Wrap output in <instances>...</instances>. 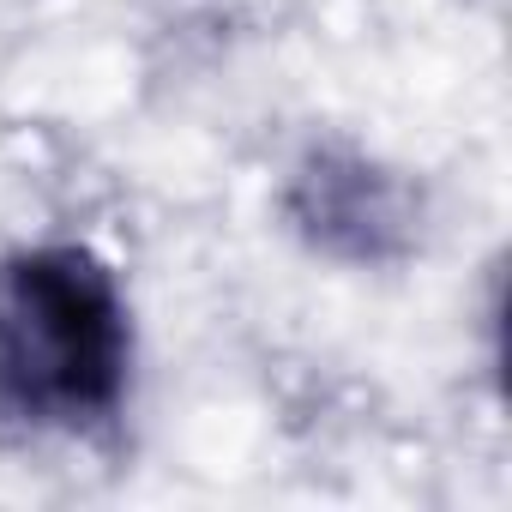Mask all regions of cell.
<instances>
[{"mask_svg":"<svg viewBox=\"0 0 512 512\" xmlns=\"http://www.w3.org/2000/svg\"><path fill=\"white\" fill-rule=\"evenodd\" d=\"M127 362V302L97 253L25 247L0 266V416L91 428L121 404Z\"/></svg>","mask_w":512,"mask_h":512,"instance_id":"6da1fadb","label":"cell"},{"mask_svg":"<svg viewBox=\"0 0 512 512\" xmlns=\"http://www.w3.org/2000/svg\"><path fill=\"white\" fill-rule=\"evenodd\" d=\"M290 217L302 223V235L314 247L344 253V260H386L410 235L404 187L386 169H374L368 157H350V151H314L296 169Z\"/></svg>","mask_w":512,"mask_h":512,"instance_id":"7a4b0ae2","label":"cell"}]
</instances>
